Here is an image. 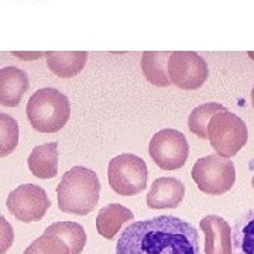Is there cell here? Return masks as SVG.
<instances>
[{
  "mask_svg": "<svg viewBox=\"0 0 254 254\" xmlns=\"http://www.w3.org/2000/svg\"><path fill=\"white\" fill-rule=\"evenodd\" d=\"M28 168L40 180H50L58 174V143L37 145L28 155Z\"/></svg>",
  "mask_w": 254,
  "mask_h": 254,
  "instance_id": "obj_13",
  "label": "cell"
},
{
  "mask_svg": "<svg viewBox=\"0 0 254 254\" xmlns=\"http://www.w3.org/2000/svg\"><path fill=\"white\" fill-rule=\"evenodd\" d=\"M30 82L27 73L17 66L0 68V105L16 108L20 105Z\"/></svg>",
  "mask_w": 254,
  "mask_h": 254,
  "instance_id": "obj_12",
  "label": "cell"
},
{
  "mask_svg": "<svg viewBox=\"0 0 254 254\" xmlns=\"http://www.w3.org/2000/svg\"><path fill=\"white\" fill-rule=\"evenodd\" d=\"M249 55H250V57L254 60V53H249Z\"/></svg>",
  "mask_w": 254,
  "mask_h": 254,
  "instance_id": "obj_25",
  "label": "cell"
},
{
  "mask_svg": "<svg viewBox=\"0 0 254 254\" xmlns=\"http://www.w3.org/2000/svg\"><path fill=\"white\" fill-rule=\"evenodd\" d=\"M47 66L60 78H72L82 72L86 65L88 53L85 51H48Z\"/></svg>",
  "mask_w": 254,
  "mask_h": 254,
  "instance_id": "obj_14",
  "label": "cell"
},
{
  "mask_svg": "<svg viewBox=\"0 0 254 254\" xmlns=\"http://www.w3.org/2000/svg\"><path fill=\"white\" fill-rule=\"evenodd\" d=\"M11 54L21 58L23 61H36L41 55H46V53H11Z\"/></svg>",
  "mask_w": 254,
  "mask_h": 254,
  "instance_id": "obj_23",
  "label": "cell"
},
{
  "mask_svg": "<svg viewBox=\"0 0 254 254\" xmlns=\"http://www.w3.org/2000/svg\"><path fill=\"white\" fill-rule=\"evenodd\" d=\"M6 206L14 218L30 223L40 222L51 206L47 192L36 184H23L11 190L6 200Z\"/></svg>",
  "mask_w": 254,
  "mask_h": 254,
  "instance_id": "obj_9",
  "label": "cell"
},
{
  "mask_svg": "<svg viewBox=\"0 0 254 254\" xmlns=\"http://www.w3.org/2000/svg\"><path fill=\"white\" fill-rule=\"evenodd\" d=\"M199 227L205 233V254H232V227L216 215H209L200 220Z\"/></svg>",
  "mask_w": 254,
  "mask_h": 254,
  "instance_id": "obj_10",
  "label": "cell"
},
{
  "mask_svg": "<svg viewBox=\"0 0 254 254\" xmlns=\"http://www.w3.org/2000/svg\"><path fill=\"white\" fill-rule=\"evenodd\" d=\"M252 100H253V108H254V86H253V91H252Z\"/></svg>",
  "mask_w": 254,
  "mask_h": 254,
  "instance_id": "obj_24",
  "label": "cell"
},
{
  "mask_svg": "<svg viewBox=\"0 0 254 254\" xmlns=\"http://www.w3.org/2000/svg\"><path fill=\"white\" fill-rule=\"evenodd\" d=\"M14 242V230L6 220L0 215V254H6Z\"/></svg>",
  "mask_w": 254,
  "mask_h": 254,
  "instance_id": "obj_22",
  "label": "cell"
},
{
  "mask_svg": "<svg viewBox=\"0 0 254 254\" xmlns=\"http://www.w3.org/2000/svg\"><path fill=\"white\" fill-rule=\"evenodd\" d=\"M252 187H253V188H254V177H253V178H252Z\"/></svg>",
  "mask_w": 254,
  "mask_h": 254,
  "instance_id": "obj_26",
  "label": "cell"
},
{
  "mask_svg": "<svg viewBox=\"0 0 254 254\" xmlns=\"http://www.w3.org/2000/svg\"><path fill=\"white\" fill-rule=\"evenodd\" d=\"M192 178L199 190L208 195H223L236 182V168L233 161L219 154L199 158L192 167Z\"/></svg>",
  "mask_w": 254,
  "mask_h": 254,
  "instance_id": "obj_5",
  "label": "cell"
},
{
  "mask_svg": "<svg viewBox=\"0 0 254 254\" xmlns=\"http://www.w3.org/2000/svg\"><path fill=\"white\" fill-rule=\"evenodd\" d=\"M44 233H51L64 240L69 247L71 254H81L86 245L85 229L76 222H55L47 227Z\"/></svg>",
  "mask_w": 254,
  "mask_h": 254,
  "instance_id": "obj_18",
  "label": "cell"
},
{
  "mask_svg": "<svg viewBox=\"0 0 254 254\" xmlns=\"http://www.w3.org/2000/svg\"><path fill=\"white\" fill-rule=\"evenodd\" d=\"M226 110V108L220 103L216 102H210V103H203L199 105L198 108L190 112V118H188V127L190 130L198 136L199 138H208V125L209 120L213 118L216 113Z\"/></svg>",
  "mask_w": 254,
  "mask_h": 254,
  "instance_id": "obj_19",
  "label": "cell"
},
{
  "mask_svg": "<svg viewBox=\"0 0 254 254\" xmlns=\"http://www.w3.org/2000/svg\"><path fill=\"white\" fill-rule=\"evenodd\" d=\"M168 51H145L141 58V71L145 79L154 86L167 88L171 85L168 75Z\"/></svg>",
  "mask_w": 254,
  "mask_h": 254,
  "instance_id": "obj_16",
  "label": "cell"
},
{
  "mask_svg": "<svg viewBox=\"0 0 254 254\" xmlns=\"http://www.w3.org/2000/svg\"><path fill=\"white\" fill-rule=\"evenodd\" d=\"M147 164L134 154H120L109 161L108 178L112 190L122 196H133L147 187Z\"/></svg>",
  "mask_w": 254,
  "mask_h": 254,
  "instance_id": "obj_6",
  "label": "cell"
},
{
  "mask_svg": "<svg viewBox=\"0 0 254 254\" xmlns=\"http://www.w3.org/2000/svg\"><path fill=\"white\" fill-rule=\"evenodd\" d=\"M168 75L171 85L184 91H195L208 79V64L198 53L174 51L168 60Z\"/></svg>",
  "mask_w": 254,
  "mask_h": 254,
  "instance_id": "obj_8",
  "label": "cell"
},
{
  "mask_svg": "<svg viewBox=\"0 0 254 254\" xmlns=\"http://www.w3.org/2000/svg\"><path fill=\"white\" fill-rule=\"evenodd\" d=\"M134 218L133 212L120 203H110L102 208L96 218V230L100 236L112 240L119 233L122 226Z\"/></svg>",
  "mask_w": 254,
  "mask_h": 254,
  "instance_id": "obj_15",
  "label": "cell"
},
{
  "mask_svg": "<svg viewBox=\"0 0 254 254\" xmlns=\"http://www.w3.org/2000/svg\"><path fill=\"white\" fill-rule=\"evenodd\" d=\"M116 254H200L198 230L171 215L133 222L123 229Z\"/></svg>",
  "mask_w": 254,
  "mask_h": 254,
  "instance_id": "obj_1",
  "label": "cell"
},
{
  "mask_svg": "<svg viewBox=\"0 0 254 254\" xmlns=\"http://www.w3.org/2000/svg\"><path fill=\"white\" fill-rule=\"evenodd\" d=\"M18 144V125L10 115L0 112V158L10 155Z\"/></svg>",
  "mask_w": 254,
  "mask_h": 254,
  "instance_id": "obj_20",
  "label": "cell"
},
{
  "mask_svg": "<svg viewBox=\"0 0 254 254\" xmlns=\"http://www.w3.org/2000/svg\"><path fill=\"white\" fill-rule=\"evenodd\" d=\"M185 196V185L178 178H157L147 193V206L150 209H175Z\"/></svg>",
  "mask_w": 254,
  "mask_h": 254,
  "instance_id": "obj_11",
  "label": "cell"
},
{
  "mask_svg": "<svg viewBox=\"0 0 254 254\" xmlns=\"http://www.w3.org/2000/svg\"><path fill=\"white\" fill-rule=\"evenodd\" d=\"M232 243L235 254H254V208L237 219L232 232Z\"/></svg>",
  "mask_w": 254,
  "mask_h": 254,
  "instance_id": "obj_17",
  "label": "cell"
},
{
  "mask_svg": "<svg viewBox=\"0 0 254 254\" xmlns=\"http://www.w3.org/2000/svg\"><path fill=\"white\" fill-rule=\"evenodd\" d=\"M23 254H71V250L58 236L44 233L28 246Z\"/></svg>",
  "mask_w": 254,
  "mask_h": 254,
  "instance_id": "obj_21",
  "label": "cell"
},
{
  "mask_svg": "<svg viewBox=\"0 0 254 254\" xmlns=\"http://www.w3.org/2000/svg\"><path fill=\"white\" fill-rule=\"evenodd\" d=\"M148 154L161 170L174 171L182 168L190 155L187 137L175 128L157 131L148 144Z\"/></svg>",
  "mask_w": 254,
  "mask_h": 254,
  "instance_id": "obj_7",
  "label": "cell"
},
{
  "mask_svg": "<svg viewBox=\"0 0 254 254\" xmlns=\"http://www.w3.org/2000/svg\"><path fill=\"white\" fill-rule=\"evenodd\" d=\"M26 113L34 130L40 133H57L71 118V105L60 91L43 88L30 96Z\"/></svg>",
  "mask_w": 254,
  "mask_h": 254,
  "instance_id": "obj_3",
  "label": "cell"
},
{
  "mask_svg": "<svg viewBox=\"0 0 254 254\" xmlns=\"http://www.w3.org/2000/svg\"><path fill=\"white\" fill-rule=\"evenodd\" d=\"M100 181L98 174L86 167L76 165L63 175L57 187L58 208L64 213L85 216L99 203Z\"/></svg>",
  "mask_w": 254,
  "mask_h": 254,
  "instance_id": "obj_2",
  "label": "cell"
},
{
  "mask_svg": "<svg viewBox=\"0 0 254 254\" xmlns=\"http://www.w3.org/2000/svg\"><path fill=\"white\" fill-rule=\"evenodd\" d=\"M208 138L212 148L222 157L236 155L247 143V126L236 113L222 110L209 120Z\"/></svg>",
  "mask_w": 254,
  "mask_h": 254,
  "instance_id": "obj_4",
  "label": "cell"
}]
</instances>
